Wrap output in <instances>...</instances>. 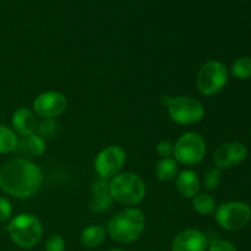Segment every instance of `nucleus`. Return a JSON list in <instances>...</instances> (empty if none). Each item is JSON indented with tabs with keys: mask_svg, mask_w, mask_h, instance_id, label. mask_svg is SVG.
Returning <instances> with one entry per match:
<instances>
[{
	"mask_svg": "<svg viewBox=\"0 0 251 251\" xmlns=\"http://www.w3.org/2000/svg\"><path fill=\"white\" fill-rule=\"evenodd\" d=\"M208 239L201 230L185 229L178 233L172 242V251H206Z\"/></svg>",
	"mask_w": 251,
	"mask_h": 251,
	"instance_id": "nucleus-12",
	"label": "nucleus"
},
{
	"mask_svg": "<svg viewBox=\"0 0 251 251\" xmlns=\"http://www.w3.org/2000/svg\"><path fill=\"white\" fill-rule=\"evenodd\" d=\"M113 201L114 200H113L109 194L92 196V199L90 201V210L93 213H103L112 207Z\"/></svg>",
	"mask_w": 251,
	"mask_h": 251,
	"instance_id": "nucleus-21",
	"label": "nucleus"
},
{
	"mask_svg": "<svg viewBox=\"0 0 251 251\" xmlns=\"http://www.w3.org/2000/svg\"><path fill=\"white\" fill-rule=\"evenodd\" d=\"M206 141L199 132L188 131L174 145V159L184 166H194L205 158Z\"/></svg>",
	"mask_w": 251,
	"mask_h": 251,
	"instance_id": "nucleus-7",
	"label": "nucleus"
},
{
	"mask_svg": "<svg viewBox=\"0 0 251 251\" xmlns=\"http://www.w3.org/2000/svg\"><path fill=\"white\" fill-rule=\"evenodd\" d=\"M126 162V152L118 145L103 149L95 158V171L98 176L112 179L120 173Z\"/></svg>",
	"mask_w": 251,
	"mask_h": 251,
	"instance_id": "nucleus-9",
	"label": "nucleus"
},
{
	"mask_svg": "<svg viewBox=\"0 0 251 251\" xmlns=\"http://www.w3.org/2000/svg\"><path fill=\"white\" fill-rule=\"evenodd\" d=\"M15 132L24 136L34 134L37 131V120L34 113L26 107L17 108L11 118Z\"/></svg>",
	"mask_w": 251,
	"mask_h": 251,
	"instance_id": "nucleus-13",
	"label": "nucleus"
},
{
	"mask_svg": "<svg viewBox=\"0 0 251 251\" xmlns=\"http://www.w3.org/2000/svg\"><path fill=\"white\" fill-rule=\"evenodd\" d=\"M230 73L238 80L251 78V56H240L232 64Z\"/></svg>",
	"mask_w": 251,
	"mask_h": 251,
	"instance_id": "nucleus-20",
	"label": "nucleus"
},
{
	"mask_svg": "<svg viewBox=\"0 0 251 251\" xmlns=\"http://www.w3.org/2000/svg\"><path fill=\"white\" fill-rule=\"evenodd\" d=\"M12 216V206L7 199L0 196V222H7Z\"/></svg>",
	"mask_w": 251,
	"mask_h": 251,
	"instance_id": "nucleus-28",
	"label": "nucleus"
},
{
	"mask_svg": "<svg viewBox=\"0 0 251 251\" xmlns=\"http://www.w3.org/2000/svg\"><path fill=\"white\" fill-rule=\"evenodd\" d=\"M19 139L16 132L5 125H0V153H11L16 151Z\"/></svg>",
	"mask_w": 251,
	"mask_h": 251,
	"instance_id": "nucleus-19",
	"label": "nucleus"
},
{
	"mask_svg": "<svg viewBox=\"0 0 251 251\" xmlns=\"http://www.w3.org/2000/svg\"><path fill=\"white\" fill-rule=\"evenodd\" d=\"M215 218L221 228L228 232H235L249 223L251 208L243 201H228L216 208Z\"/></svg>",
	"mask_w": 251,
	"mask_h": 251,
	"instance_id": "nucleus-8",
	"label": "nucleus"
},
{
	"mask_svg": "<svg viewBox=\"0 0 251 251\" xmlns=\"http://www.w3.org/2000/svg\"><path fill=\"white\" fill-rule=\"evenodd\" d=\"M221 180H222L221 169L212 168L206 173L205 179H203V184H205V188L208 189V190H215L221 184Z\"/></svg>",
	"mask_w": 251,
	"mask_h": 251,
	"instance_id": "nucleus-23",
	"label": "nucleus"
},
{
	"mask_svg": "<svg viewBox=\"0 0 251 251\" xmlns=\"http://www.w3.org/2000/svg\"><path fill=\"white\" fill-rule=\"evenodd\" d=\"M176 186L183 198L193 199L200 193L201 180L196 172L186 169L176 176Z\"/></svg>",
	"mask_w": 251,
	"mask_h": 251,
	"instance_id": "nucleus-14",
	"label": "nucleus"
},
{
	"mask_svg": "<svg viewBox=\"0 0 251 251\" xmlns=\"http://www.w3.org/2000/svg\"><path fill=\"white\" fill-rule=\"evenodd\" d=\"M146 218L140 208L127 207L113 216L107 225V234L114 242L130 244L139 239L145 230Z\"/></svg>",
	"mask_w": 251,
	"mask_h": 251,
	"instance_id": "nucleus-2",
	"label": "nucleus"
},
{
	"mask_svg": "<svg viewBox=\"0 0 251 251\" xmlns=\"http://www.w3.org/2000/svg\"><path fill=\"white\" fill-rule=\"evenodd\" d=\"M65 250V240L61 235L51 234L46 242V251H64Z\"/></svg>",
	"mask_w": 251,
	"mask_h": 251,
	"instance_id": "nucleus-25",
	"label": "nucleus"
},
{
	"mask_svg": "<svg viewBox=\"0 0 251 251\" xmlns=\"http://www.w3.org/2000/svg\"><path fill=\"white\" fill-rule=\"evenodd\" d=\"M105 194H109V181L108 179L98 176L92 183V195L97 196L105 195Z\"/></svg>",
	"mask_w": 251,
	"mask_h": 251,
	"instance_id": "nucleus-26",
	"label": "nucleus"
},
{
	"mask_svg": "<svg viewBox=\"0 0 251 251\" xmlns=\"http://www.w3.org/2000/svg\"><path fill=\"white\" fill-rule=\"evenodd\" d=\"M107 237V229L102 226H88L81 233V244L88 249H95L103 244Z\"/></svg>",
	"mask_w": 251,
	"mask_h": 251,
	"instance_id": "nucleus-16",
	"label": "nucleus"
},
{
	"mask_svg": "<svg viewBox=\"0 0 251 251\" xmlns=\"http://www.w3.org/2000/svg\"><path fill=\"white\" fill-rule=\"evenodd\" d=\"M228 82V69L223 63L210 60L203 64L198 73L196 86L201 95L211 97L225 88Z\"/></svg>",
	"mask_w": 251,
	"mask_h": 251,
	"instance_id": "nucleus-6",
	"label": "nucleus"
},
{
	"mask_svg": "<svg viewBox=\"0 0 251 251\" xmlns=\"http://www.w3.org/2000/svg\"><path fill=\"white\" fill-rule=\"evenodd\" d=\"M207 251H237V247L228 240L213 239L208 242Z\"/></svg>",
	"mask_w": 251,
	"mask_h": 251,
	"instance_id": "nucleus-24",
	"label": "nucleus"
},
{
	"mask_svg": "<svg viewBox=\"0 0 251 251\" xmlns=\"http://www.w3.org/2000/svg\"><path fill=\"white\" fill-rule=\"evenodd\" d=\"M109 195L118 203L132 207L145 199L146 184L141 176L131 172L119 173L109 181Z\"/></svg>",
	"mask_w": 251,
	"mask_h": 251,
	"instance_id": "nucleus-3",
	"label": "nucleus"
},
{
	"mask_svg": "<svg viewBox=\"0 0 251 251\" xmlns=\"http://www.w3.org/2000/svg\"><path fill=\"white\" fill-rule=\"evenodd\" d=\"M68 107V100L58 91H47L37 96L33 100V112L43 119L59 117Z\"/></svg>",
	"mask_w": 251,
	"mask_h": 251,
	"instance_id": "nucleus-10",
	"label": "nucleus"
},
{
	"mask_svg": "<svg viewBox=\"0 0 251 251\" xmlns=\"http://www.w3.org/2000/svg\"><path fill=\"white\" fill-rule=\"evenodd\" d=\"M163 103L168 108V114L174 123L180 125H191L200 122L205 115L202 103L190 96H163Z\"/></svg>",
	"mask_w": 251,
	"mask_h": 251,
	"instance_id": "nucleus-5",
	"label": "nucleus"
},
{
	"mask_svg": "<svg viewBox=\"0 0 251 251\" xmlns=\"http://www.w3.org/2000/svg\"><path fill=\"white\" fill-rule=\"evenodd\" d=\"M248 156V149L243 142L221 145L213 152V162L218 169H228L242 163Z\"/></svg>",
	"mask_w": 251,
	"mask_h": 251,
	"instance_id": "nucleus-11",
	"label": "nucleus"
},
{
	"mask_svg": "<svg viewBox=\"0 0 251 251\" xmlns=\"http://www.w3.org/2000/svg\"><path fill=\"white\" fill-rule=\"evenodd\" d=\"M16 150L20 153L24 154V156L39 157L46 152L47 146L43 137H41L39 135L32 134L28 135V136H24L21 140H19Z\"/></svg>",
	"mask_w": 251,
	"mask_h": 251,
	"instance_id": "nucleus-15",
	"label": "nucleus"
},
{
	"mask_svg": "<svg viewBox=\"0 0 251 251\" xmlns=\"http://www.w3.org/2000/svg\"><path fill=\"white\" fill-rule=\"evenodd\" d=\"M154 174L161 181H171L178 176V162L174 158H162L154 167Z\"/></svg>",
	"mask_w": 251,
	"mask_h": 251,
	"instance_id": "nucleus-17",
	"label": "nucleus"
},
{
	"mask_svg": "<svg viewBox=\"0 0 251 251\" xmlns=\"http://www.w3.org/2000/svg\"><path fill=\"white\" fill-rule=\"evenodd\" d=\"M107 251H125V250H122V249H115V248H113V249H108Z\"/></svg>",
	"mask_w": 251,
	"mask_h": 251,
	"instance_id": "nucleus-29",
	"label": "nucleus"
},
{
	"mask_svg": "<svg viewBox=\"0 0 251 251\" xmlns=\"http://www.w3.org/2000/svg\"><path fill=\"white\" fill-rule=\"evenodd\" d=\"M7 232L17 247L22 249H31L42 239L43 227L36 216L31 213H20L10 221Z\"/></svg>",
	"mask_w": 251,
	"mask_h": 251,
	"instance_id": "nucleus-4",
	"label": "nucleus"
},
{
	"mask_svg": "<svg viewBox=\"0 0 251 251\" xmlns=\"http://www.w3.org/2000/svg\"><path fill=\"white\" fill-rule=\"evenodd\" d=\"M37 130H38L39 136L43 139H50L55 135L56 130H58V124L54 119H44L39 125H37Z\"/></svg>",
	"mask_w": 251,
	"mask_h": 251,
	"instance_id": "nucleus-22",
	"label": "nucleus"
},
{
	"mask_svg": "<svg viewBox=\"0 0 251 251\" xmlns=\"http://www.w3.org/2000/svg\"><path fill=\"white\" fill-rule=\"evenodd\" d=\"M42 184L41 168L27 158L12 159L0 168V189L14 198H32L38 193Z\"/></svg>",
	"mask_w": 251,
	"mask_h": 251,
	"instance_id": "nucleus-1",
	"label": "nucleus"
},
{
	"mask_svg": "<svg viewBox=\"0 0 251 251\" xmlns=\"http://www.w3.org/2000/svg\"><path fill=\"white\" fill-rule=\"evenodd\" d=\"M193 208L198 213L202 216H210L215 213L216 208V200L211 195L205 193H199L195 198H193Z\"/></svg>",
	"mask_w": 251,
	"mask_h": 251,
	"instance_id": "nucleus-18",
	"label": "nucleus"
},
{
	"mask_svg": "<svg viewBox=\"0 0 251 251\" xmlns=\"http://www.w3.org/2000/svg\"><path fill=\"white\" fill-rule=\"evenodd\" d=\"M174 151V145L172 144L171 141H167V140H163V141H159L156 146V152L159 157L162 158H169V157L173 154Z\"/></svg>",
	"mask_w": 251,
	"mask_h": 251,
	"instance_id": "nucleus-27",
	"label": "nucleus"
}]
</instances>
